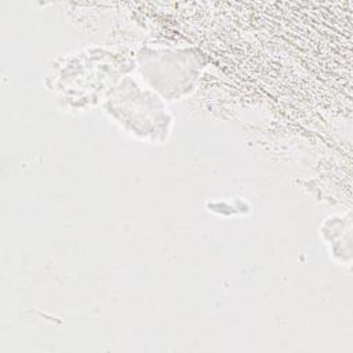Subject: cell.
<instances>
[{"label": "cell", "mask_w": 353, "mask_h": 353, "mask_svg": "<svg viewBox=\"0 0 353 353\" xmlns=\"http://www.w3.org/2000/svg\"><path fill=\"white\" fill-rule=\"evenodd\" d=\"M128 55L90 48L59 58L46 77L48 91L66 108L85 109L103 101L109 90L134 69Z\"/></svg>", "instance_id": "obj_1"}, {"label": "cell", "mask_w": 353, "mask_h": 353, "mask_svg": "<svg viewBox=\"0 0 353 353\" xmlns=\"http://www.w3.org/2000/svg\"><path fill=\"white\" fill-rule=\"evenodd\" d=\"M102 109L125 134L148 143L167 142L174 127V116L165 101L130 74L109 90Z\"/></svg>", "instance_id": "obj_2"}, {"label": "cell", "mask_w": 353, "mask_h": 353, "mask_svg": "<svg viewBox=\"0 0 353 353\" xmlns=\"http://www.w3.org/2000/svg\"><path fill=\"white\" fill-rule=\"evenodd\" d=\"M135 65L145 84L164 101H179L194 91L204 69L196 48H141Z\"/></svg>", "instance_id": "obj_3"}, {"label": "cell", "mask_w": 353, "mask_h": 353, "mask_svg": "<svg viewBox=\"0 0 353 353\" xmlns=\"http://www.w3.org/2000/svg\"><path fill=\"white\" fill-rule=\"evenodd\" d=\"M352 230L350 211L327 216L319 228L330 256L341 265H350L352 262Z\"/></svg>", "instance_id": "obj_4"}]
</instances>
